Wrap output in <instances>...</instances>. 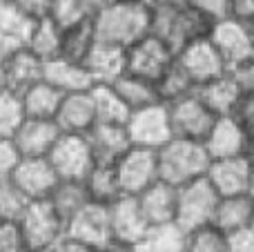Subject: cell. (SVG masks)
<instances>
[{"instance_id":"36","label":"cell","mask_w":254,"mask_h":252,"mask_svg":"<svg viewBox=\"0 0 254 252\" xmlns=\"http://www.w3.org/2000/svg\"><path fill=\"white\" fill-rule=\"evenodd\" d=\"M196 92V85L192 83L185 69L174 61V65L156 80V94H158V101L163 105H170V103H176L185 96H192Z\"/></svg>"},{"instance_id":"11","label":"cell","mask_w":254,"mask_h":252,"mask_svg":"<svg viewBox=\"0 0 254 252\" xmlns=\"http://www.w3.org/2000/svg\"><path fill=\"white\" fill-rule=\"evenodd\" d=\"M65 237L76 244L85 246L92 250H101L107 246L114 237H112V226H110V208L98 203H89L67 223Z\"/></svg>"},{"instance_id":"26","label":"cell","mask_w":254,"mask_h":252,"mask_svg":"<svg viewBox=\"0 0 254 252\" xmlns=\"http://www.w3.org/2000/svg\"><path fill=\"white\" fill-rule=\"evenodd\" d=\"M136 201H138L140 212L149 226L172 223L176 219V188L163 181L149 186L143 194L136 196Z\"/></svg>"},{"instance_id":"17","label":"cell","mask_w":254,"mask_h":252,"mask_svg":"<svg viewBox=\"0 0 254 252\" xmlns=\"http://www.w3.org/2000/svg\"><path fill=\"white\" fill-rule=\"evenodd\" d=\"M43 67H45V61H40L36 54H31L29 49L20 45V47L13 49L11 56L0 67V83H2V89L22 94L25 89H29L31 85L43 80Z\"/></svg>"},{"instance_id":"18","label":"cell","mask_w":254,"mask_h":252,"mask_svg":"<svg viewBox=\"0 0 254 252\" xmlns=\"http://www.w3.org/2000/svg\"><path fill=\"white\" fill-rule=\"evenodd\" d=\"M54 123L58 125L61 134H74L85 136L96 125V110H94L92 92H76L65 94L61 101V107L56 112Z\"/></svg>"},{"instance_id":"30","label":"cell","mask_w":254,"mask_h":252,"mask_svg":"<svg viewBox=\"0 0 254 252\" xmlns=\"http://www.w3.org/2000/svg\"><path fill=\"white\" fill-rule=\"evenodd\" d=\"M112 87H114V92L121 96V101L125 103L129 112H136V110H143V107L161 103L158 101V94H156V83L138 78V76L127 74V71L112 83Z\"/></svg>"},{"instance_id":"10","label":"cell","mask_w":254,"mask_h":252,"mask_svg":"<svg viewBox=\"0 0 254 252\" xmlns=\"http://www.w3.org/2000/svg\"><path fill=\"white\" fill-rule=\"evenodd\" d=\"M47 159L61 181H85V177L96 165L87 138L74 134H61Z\"/></svg>"},{"instance_id":"38","label":"cell","mask_w":254,"mask_h":252,"mask_svg":"<svg viewBox=\"0 0 254 252\" xmlns=\"http://www.w3.org/2000/svg\"><path fill=\"white\" fill-rule=\"evenodd\" d=\"M183 252H230V237L210 223L185 235Z\"/></svg>"},{"instance_id":"28","label":"cell","mask_w":254,"mask_h":252,"mask_svg":"<svg viewBox=\"0 0 254 252\" xmlns=\"http://www.w3.org/2000/svg\"><path fill=\"white\" fill-rule=\"evenodd\" d=\"M22 98V107H25L27 119H36V121H54L56 112L61 107L63 94L58 89H54L52 85H47L45 80L31 85L29 89L20 94Z\"/></svg>"},{"instance_id":"8","label":"cell","mask_w":254,"mask_h":252,"mask_svg":"<svg viewBox=\"0 0 254 252\" xmlns=\"http://www.w3.org/2000/svg\"><path fill=\"white\" fill-rule=\"evenodd\" d=\"M116 179L123 196H138L147 190L149 186L158 181V159L156 150L147 147H134L121 156V161L114 165Z\"/></svg>"},{"instance_id":"23","label":"cell","mask_w":254,"mask_h":252,"mask_svg":"<svg viewBox=\"0 0 254 252\" xmlns=\"http://www.w3.org/2000/svg\"><path fill=\"white\" fill-rule=\"evenodd\" d=\"M254 212V196L239 194V196H219L212 226L221 230L223 235L232 237L243 230H250Z\"/></svg>"},{"instance_id":"9","label":"cell","mask_w":254,"mask_h":252,"mask_svg":"<svg viewBox=\"0 0 254 252\" xmlns=\"http://www.w3.org/2000/svg\"><path fill=\"white\" fill-rule=\"evenodd\" d=\"M125 132L134 147H147V150H161L165 143L172 141V127L167 107L163 103L143 107L129 114L125 123Z\"/></svg>"},{"instance_id":"25","label":"cell","mask_w":254,"mask_h":252,"mask_svg":"<svg viewBox=\"0 0 254 252\" xmlns=\"http://www.w3.org/2000/svg\"><path fill=\"white\" fill-rule=\"evenodd\" d=\"M83 65L92 76L94 85H112L119 76L125 74V49L96 40Z\"/></svg>"},{"instance_id":"43","label":"cell","mask_w":254,"mask_h":252,"mask_svg":"<svg viewBox=\"0 0 254 252\" xmlns=\"http://www.w3.org/2000/svg\"><path fill=\"white\" fill-rule=\"evenodd\" d=\"M20 152L16 150L13 141L9 138H0V181L11 177V172L16 170V165L20 163Z\"/></svg>"},{"instance_id":"1","label":"cell","mask_w":254,"mask_h":252,"mask_svg":"<svg viewBox=\"0 0 254 252\" xmlns=\"http://www.w3.org/2000/svg\"><path fill=\"white\" fill-rule=\"evenodd\" d=\"M94 31L98 43L127 49L149 34L152 25V4L112 0L110 4L94 13Z\"/></svg>"},{"instance_id":"19","label":"cell","mask_w":254,"mask_h":252,"mask_svg":"<svg viewBox=\"0 0 254 252\" xmlns=\"http://www.w3.org/2000/svg\"><path fill=\"white\" fill-rule=\"evenodd\" d=\"M61 138V129L54 121L27 119L13 136V145L22 159H47Z\"/></svg>"},{"instance_id":"39","label":"cell","mask_w":254,"mask_h":252,"mask_svg":"<svg viewBox=\"0 0 254 252\" xmlns=\"http://www.w3.org/2000/svg\"><path fill=\"white\" fill-rule=\"evenodd\" d=\"M47 16L52 18L61 29H67V27L80 25V22H85V20H92L94 13L89 11V7L83 0H54Z\"/></svg>"},{"instance_id":"57","label":"cell","mask_w":254,"mask_h":252,"mask_svg":"<svg viewBox=\"0 0 254 252\" xmlns=\"http://www.w3.org/2000/svg\"><path fill=\"white\" fill-rule=\"evenodd\" d=\"M250 230H254V212H252V226H250Z\"/></svg>"},{"instance_id":"42","label":"cell","mask_w":254,"mask_h":252,"mask_svg":"<svg viewBox=\"0 0 254 252\" xmlns=\"http://www.w3.org/2000/svg\"><path fill=\"white\" fill-rule=\"evenodd\" d=\"M0 252H29L18 223H0Z\"/></svg>"},{"instance_id":"3","label":"cell","mask_w":254,"mask_h":252,"mask_svg":"<svg viewBox=\"0 0 254 252\" xmlns=\"http://www.w3.org/2000/svg\"><path fill=\"white\" fill-rule=\"evenodd\" d=\"M156 159L158 181L172 188H181L203 179L212 163L203 143L183 141V138H172L170 143H165L161 150H156Z\"/></svg>"},{"instance_id":"52","label":"cell","mask_w":254,"mask_h":252,"mask_svg":"<svg viewBox=\"0 0 254 252\" xmlns=\"http://www.w3.org/2000/svg\"><path fill=\"white\" fill-rule=\"evenodd\" d=\"M83 2L89 7V11H92V13H96V11H101V9L105 7V4H110L112 0H83Z\"/></svg>"},{"instance_id":"49","label":"cell","mask_w":254,"mask_h":252,"mask_svg":"<svg viewBox=\"0 0 254 252\" xmlns=\"http://www.w3.org/2000/svg\"><path fill=\"white\" fill-rule=\"evenodd\" d=\"M49 252H96V250H92V248H85V246H80V244H76V241H71V239H63L58 246H54Z\"/></svg>"},{"instance_id":"47","label":"cell","mask_w":254,"mask_h":252,"mask_svg":"<svg viewBox=\"0 0 254 252\" xmlns=\"http://www.w3.org/2000/svg\"><path fill=\"white\" fill-rule=\"evenodd\" d=\"M230 252H254V230H243L230 237Z\"/></svg>"},{"instance_id":"33","label":"cell","mask_w":254,"mask_h":252,"mask_svg":"<svg viewBox=\"0 0 254 252\" xmlns=\"http://www.w3.org/2000/svg\"><path fill=\"white\" fill-rule=\"evenodd\" d=\"M185 235L188 232L179 223H161V226H149L143 239L136 244L138 252H183Z\"/></svg>"},{"instance_id":"7","label":"cell","mask_w":254,"mask_h":252,"mask_svg":"<svg viewBox=\"0 0 254 252\" xmlns=\"http://www.w3.org/2000/svg\"><path fill=\"white\" fill-rule=\"evenodd\" d=\"M165 107H167V116H170L172 138L203 143L216 123V116L198 101L196 94L185 96L176 103H170Z\"/></svg>"},{"instance_id":"15","label":"cell","mask_w":254,"mask_h":252,"mask_svg":"<svg viewBox=\"0 0 254 252\" xmlns=\"http://www.w3.org/2000/svg\"><path fill=\"white\" fill-rule=\"evenodd\" d=\"M9 181L31 203V201H47L61 179L56 177L49 159H20Z\"/></svg>"},{"instance_id":"29","label":"cell","mask_w":254,"mask_h":252,"mask_svg":"<svg viewBox=\"0 0 254 252\" xmlns=\"http://www.w3.org/2000/svg\"><path fill=\"white\" fill-rule=\"evenodd\" d=\"M47 201H49V205L56 210L58 217L65 221V228L85 205L92 203L83 181H58Z\"/></svg>"},{"instance_id":"22","label":"cell","mask_w":254,"mask_h":252,"mask_svg":"<svg viewBox=\"0 0 254 252\" xmlns=\"http://www.w3.org/2000/svg\"><path fill=\"white\" fill-rule=\"evenodd\" d=\"M194 94H196L198 101H201L203 105L216 116V119H221V116H232L234 114L243 89L239 87V83L234 80V76L228 71V74L219 76V78L198 85Z\"/></svg>"},{"instance_id":"32","label":"cell","mask_w":254,"mask_h":252,"mask_svg":"<svg viewBox=\"0 0 254 252\" xmlns=\"http://www.w3.org/2000/svg\"><path fill=\"white\" fill-rule=\"evenodd\" d=\"M83 183H85V190H87V196L92 203L107 205L110 208L116 199L123 196L114 165H94L92 172L85 177Z\"/></svg>"},{"instance_id":"54","label":"cell","mask_w":254,"mask_h":252,"mask_svg":"<svg viewBox=\"0 0 254 252\" xmlns=\"http://www.w3.org/2000/svg\"><path fill=\"white\" fill-rule=\"evenodd\" d=\"M246 29H248V36H250V43H252V52H254V22H252V25H248Z\"/></svg>"},{"instance_id":"27","label":"cell","mask_w":254,"mask_h":252,"mask_svg":"<svg viewBox=\"0 0 254 252\" xmlns=\"http://www.w3.org/2000/svg\"><path fill=\"white\" fill-rule=\"evenodd\" d=\"M61 34L63 29L49 16L36 18L22 47H27L40 61L47 63L52 58H58V54H61Z\"/></svg>"},{"instance_id":"5","label":"cell","mask_w":254,"mask_h":252,"mask_svg":"<svg viewBox=\"0 0 254 252\" xmlns=\"http://www.w3.org/2000/svg\"><path fill=\"white\" fill-rule=\"evenodd\" d=\"M216 203H219V194L214 188L207 183V179H196V181L188 183V186L176 188V219L185 232H192L196 228L210 226L212 217H214Z\"/></svg>"},{"instance_id":"2","label":"cell","mask_w":254,"mask_h":252,"mask_svg":"<svg viewBox=\"0 0 254 252\" xmlns=\"http://www.w3.org/2000/svg\"><path fill=\"white\" fill-rule=\"evenodd\" d=\"M210 22L194 11L188 2L183 4H152L149 34L167 45L174 54L198 38L210 34Z\"/></svg>"},{"instance_id":"34","label":"cell","mask_w":254,"mask_h":252,"mask_svg":"<svg viewBox=\"0 0 254 252\" xmlns=\"http://www.w3.org/2000/svg\"><path fill=\"white\" fill-rule=\"evenodd\" d=\"M92 101L94 110H96V123L103 125H125L131 112L121 101V96L114 92L112 85H94L92 89Z\"/></svg>"},{"instance_id":"44","label":"cell","mask_w":254,"mask_h":252,"mask_svg":"<svg viewBox=\"0 0 254 252\" xmlns=\"http://www.w3.org/2000/svg\"><path fill=\"white\" fill-rule=\"evenodd\" d=\"M234 119L248 129V132H254V89H246L239 98V105L234 110Z\"/></svg>"},{"instance_id":"51","label":"cell","mask_w":254,"mask_h":252,"mask_svg":"<svg viewBox=\"0 0 254 252\" xmlns=\"http://www.w3.org/2000/svg\"><path fill=\"white\" fill-rule=\"evenodd\" d=\"M96 252H138L136 250V246H129V244H123V241H114L112 239L107 246H103L101 250Z\"/></svg>"},{"instance_id":"41","label":"cell","mask_w":254,"mask_h":252,"mask_svg":"<svg viewBox=\"0 0 254 252\" xmlns=\"http://www.w3.org/2000/svg\"><path fill=\"white\" fill-rule=\"evenodd\" d=\"M188 4L201 13L210 25L230 18V0H188Z\"/></svg>"},{"instance_id":"48","label":"cell","mask_w":254,"mask_h":252,"mask_svg":"<svg viewBox=\"0 0 254 252\" xmlns=\"http://www.w3.org/2000/svg\"><path fill=\"white\" fill-rule=\"evenodd\" d=\"M16 4H20L27 13H31L34 18H43L49 13L54 0H13Z\"/></svg>"},{"instance_id":"4","label":"cell","mask_w":254,"mask_h":252,"mask_svg":"<svg viewBox=\"0 0 254 252\" xmlns=\"http://www.w3.org/2000/svg\"><path fill=\"white\" fill-rule=\"evenodd\" d=\"M29 252H49L65 239V221L56 214L49 201H31L18 221Z\"/></svg>"},{"instance_id":"31","label":"cell","mask_w":254,"mask_h":252,"mask_svg":"<svg viewBox=\"0 0 254 252\" xmlns=\"http://www.w3.org/2000/svg\"><path fill=\"white\" fill-rule=\"evenodd\" d=\"M94 45H96V31H94L92 20L67 27L61 34V54H58V58H65V61L83 65L85 58L94 49Z\"/></svg>"},{"instance_id":"12","label":"cell","mask_w":254,"mask_h":252,"mask_svg":"<svg viewBox=\"0 0 254 252\" xmlns=\"http://www.w3.org/2000/svg\"><path fill=\"white\" fill-rule=\"evenodd\" d=\"M176 63L183 67L185 74L192 78V83L196 85V87L230 71L228 65L223 63V58H221V54L214 49V45L210 43L207 36L194 40L188 47L181 49V52L176 54Z\"/></svg>"},{"instance_id":"16","label":"cell","mask_w":254,"mask_h":252,"mask_svg":"<svg viewBox=\"0 0 254 252\" xmlns=\"http://www.w3.org/2000/svg\"><path fill=\"white\" fill-rule=\"evenodd\" d=\"M210 43L214 45V49L221 54L223 63L228 65V69H234L237 65H241L243 61L252 56V43L250 36H248L246 25L232 20V18H225L221 22H214L210 27V34H207Z\"/></svg>"},{"instance_id":"13","label":"cell","mask_w":254,"mask_h":252,"mask_svg":"<svg viewBox=\"0 0 254 252\" xmlns=\"http://www.w3.org/2000/svg\"><path fill=\"white\" fill-rule=\"evenodd\" d=\"M205 179L219 196L252 194V161L250 156L212 161Z\"/></svg>"},{"instance_id":"21","label":"cell","mask_w":254,"mask_h":252,"mask_svg":"<svg viewBox=\"0 0 254 252\" xmlns=\"http://www.w3.org/2000/svg\"><path fill=\"white\" fill-rule=\"evenodd\" d=\"M87 145L92 150L96 165H116L121 156L131 147L125 125H103L96 123L87 134Z\"/></svg>"},{"instance_id":"46","label":"cell","mask_w":254,"mask_h":252,"mask_svg":"<svg viewBox=\"0 0 254 252\" xmlns=\"http://www.w3.org/2000/svg\"><path fill=\"white\" fill-rule=\"evenodd\" d=\"M230 74L234 76V80L239 83V87H241L243 92H246V89H254V54L248 61H243L241 65L230 69Z\"/></svg>"},{"instance_id":"53","label":"cell","mask_w":254,"mask_h":252,"mask_svg":"<svg viewBox=\"0 0 254 252\" xmlns=\"http://www.w3.org/2000/svg\"><path fill=\"white\" fill-rule=\"evenodd\" d=\"M188 0H152V4H183Z\"/></svg>"},{"instance_id":"50","label":"cell","mask_w":254,"mask_h":252,"mask_svg":"<svg viewBox=\"0 0 254 252\" xmlns=\"http://www.w3.org/2000/svg\"><path fill=\"white\" fill-rule=\"evenodd\" d=\"M16 47H20V45L13 43V40H9L7 36L0 34V67H2V63L7 61L9 56H11V52H13Z\"/></svg>"},{"instance_id":"40","label":"cell","mask_w":254,"mask_h":252,"mask_svg":"<svg viewBox=\"0 0 254 252\" xmlns=\"http://www.w3.org/2000/svg\"><path fill=\"white\" fill-rule=\"evenodd\" d=\"M29 201L9 179L0 181V223H18L25 214Z\"/></svg>"},{"instance_id":"37","label":"cell","mask_w":254,"mask_h":252,"mask_svg":"<svg viewBox=\"0 0 254 252\" xmlns=\"http://www.w3.org/2000/svg\"><path fill=\"white\" fill-rule=\"evenodd\" d=\"M27 121L25 107H22L20 94L9 92V89H0V138H9L13 141L16 132L22 127Z\"/></svg>"},{"instance_id":"35","label":"cell","mask_w":254,"mask_h":252,"mask_svg":"<svg viewBox=\"0 0 254 252\" xmlns=\"http://www.w3.org/2000/svg\"><path fill=\"white\" fill-rule=\"evenodd\" d=\"M36 18L13 0H0V34L18 45H25Z\"/></svg>"},{"instance_id":"55","label":"cell","mask_w":254,"mask_h":252,"mask_svg":"<svg viewBox=\"0 0 254 252\" xmlns=\"http://www.w3.org/2000/svg\"><path fill=\"white\" fill-rule=\"evenodd\" d=\"M250 161H252V196H254V154L250 156Z\"/></svg>"},{"instance_id":"56","label":"cell","mask_w":254,"mask_h":252,"mask_svg":"<svg viewBox=\"0 0 254 252\" xmlns=\"http://www.w3.org/2000/svg\"><path fill=\"white\" fill-rule=\"evenodd\" d=\"M125 2H147V4H152V0H125Z\"/></svg>"},{"instance_id":"20","label":"cell","mask_w":254,"mask_h":252,"mask_svg":"<svg viewBox=\"0 0 254 252\" xmlns=\"http://www.w3.org/2000/svg\"><path fill=\"white\" fill-rule=\"evenodd\" d=\"M110 226L114 241L136 246L147 232L149 223L145 221L136 196H121L110 205Z\"/></svg>"},{"instance_id":"6","label":"cell","mask_w":254,"mask_h":252,"mask_svg":"<svg viewBox=\"0 0 254 252\" xmlns=\"http://www.w3.org/2000/svg\"><path fill=\"white\" fill-rule=\"evenodd\" d=\"M176 61V54L156 36L147 34L125 49V71L156 83Z\"/></svg>"},{"instance_id":"24","label":"cell","mask_w":254,"mask_h":252,"mask_svg":"<svg viewBox=\"0 0 254 252\" xmlns=\"http://www.w3.org/2000/svg\"><path fill=\"white\" fill-rule=\"evenodd\" d=\"M43 80L47 85H52L54 89H58L63 96L76 92H87V89L94 87V80L87 74L85 65L65 61V58H52V61L45 63Z\"/></svg>"},{"instance_id":"45","label":"cell","mask_w":254,"mask_h":252,"mask_svg":"<svg viewBox=\"0 0 254 252\" xmlns=\"http://www.w3.org/2000/svg\"><path fill=\"white\" fill-rule=\"evenodd\" d=\"M230 18L241 25L254 22V0H230Z\"/></svg>"},{"instance_id":"58","label":"cell","mask_w":254,"mask_h":252,"mask_svg":"<svg viewBox=\"0 0 254 252\" xmlns=\"http://www.w3.org/2000/svg\"><path fill=\"white\" fill-rule=\"evenodd\" d=\"M0 89H2V83H0Z\"/></svg>"},{"instance_id":"14","label":"cell","mask_w":254,"mask_h":252,"mask_svg":"<svg viewBox=\"0 0 254 252\" xmlns=\"http://www.w3.org/2000/svg\"><path fill=\"white\" fill-rule=\"evenodd\" d=\"M203 147H205L210 161L248 156V150H250V132L234 116H221V119H216L214 127L205 136Z\"/></svg>"}]
</instances>
